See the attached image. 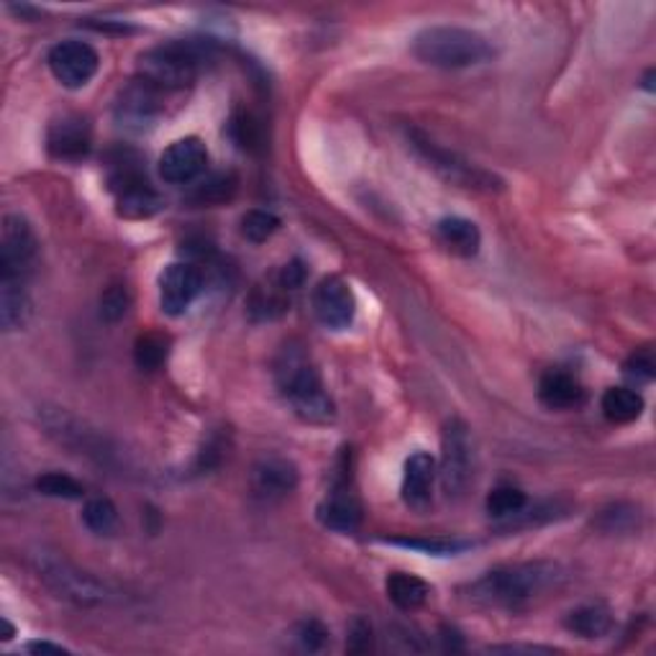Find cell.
I'll return each instance as SVG.
<instances>
[{
  "instance_id": "22",
  "label": "cell",
  "mask_w": 656,
  "mask_h": 656,
  "mask_svg": "<svg viewBox=\"0 0 656 656\" xmlns=\"http://www.w3.org/2000/svg\"><path fill=\"white\" fill-rule=\"evenodd\" d=\"M564 626L580 638H603L611 634L613 615L603 603H587L566 613Z\"/></svg>"
},
{
  "instance_id": "11",
  "label": "cell",
  "mask_w": 656,
  "mask_h": 656,
  "mask_svg": "<svg viewBox=\"0 0 656 656\" xmlns=\"http://www.w3.org/2000/svg\"><path fill=\"white\" fill-rule=\"evenodd\" d=\"M46 64H50L56 83L62 87H70V91H80V87H85L95 75H98L101 56L87 42L64 39V42L52 46L50 56H46Z\"/></svg>"
},
{
  "instance_id": "4",
  "label": "cell",
  "mask_w": 656,
  "mask_h": 656,
  "mask_svg": "<svg viewBox=\"0 0 656 656\" xmlns=\"http://www.w3.org/2000/svg\"><path fill=\"white\" fill-rule=\"evenodd\" d=\"M210 60V42L173 39L139 56V77L157 91H180L198 80L202 64Z\"/></svg>"
},
{
  "instance_id": "21",
  "label": "cell",
  "mask_w": 656,
  "mask_h": 656,
  "mask_svg": "<svg viewBox=\"0 0 656 656\" xmlns=\"http://www.w3.org/2000/svg\"><path fill=\"white\" fill-rule=\"evenodd\" d=\"M436 239H439L441 247H447L451 254L465 259L480 254L482 247V233L477 229V223L461 216L441 218V221L436 223Z\"/></svg>"
},
{
  "instance_id": "18",
  "label": "cell",
  "mask_w": 656,
  "mask_h": 656,
  "mask_svg": "<svg viewBox=\"0 0 656 656\" xmlns=\"http://www.w3.org/2000/svg\"><path fill=\"white\" fill-rule=\"evenodd\" d=\"M162 113V91L144 83V80H134L132 85L121 93L116 103V121L128 132H144L149 128Z\"/></svg>"
},
{
  "instance_id": "2",
  "label": "cell",
  "mask_w": 656,
  "mask_h": 656,
  "mask_svg": "<svg viewBox=\"0 0 656 656\" xmlns=\"http://www.w3.org/2000/svg\"><path fill=\"white\" fill-rule=\"evenodd\" d=\"M274 385L298 416L308 424H329L336 416V405L323 385L321 372L303 344L288 342L274 360Z\"/></svg>"
},
{
  "instance_id": "12",
  "label": "cell",
  "mask_w": 656,
  "mask_h": 656,
  "mask_svg": "<svg viewBox=\"0 0 656 656\" xmlns=\"http://www.w3.org/2000/svg\"><path fill=\"white\" fill-rule=\"evenodd\" d=\"M311 303L321 326H326L331 331H344L354 323V315H356L354 293L350 282L336 278V274H329V278H323L319 285L313 288Z\"/></svg>"
},
{
  "instance_id": "35",
  "label": "cell",
  "mask_w": 656,
  "mask_h": 656,
  "mask_svg": "<svg viewBox=\"0 0 656 656\" xmlns=\"http://www.w3.org/2000/svg\"><path fill=\"white\" fill-rule=\"evenodd\" d=\"M231 136L237 139L241 149H249V152H254L259 147V142H262V136H259V124L254 121L252 113H247V111L233 113Z\"/></svg>"
},
{
  "instance_id": "6",
  "label": "cell",
  "mask_w": 656,
  "mask_h": 656,
  "mask_svg": "<svg viewBox=\"0 0 656 656\" xmlns=\"http://www.w3.org/2000/svg\"><path fill=\"white\" fill-rule=\"evenodd\" d=\"M408 142L413 152H416L418 157L449 185H457V188H465V190H477V192L503 190V180H500L498 175H492L490 169L465 159L457 152L441 147V144H436L431 136L418 132V128L408 132Z\"/></svg>"
},
{
  "instance_id": "16",
  "label": "cell",
  "mask_w": 656,
  "mask_h": 656,
  "mask_svg": "<svg viewBox=\"0 0 656 656\" xmlns=\"http://www.w3.org/2000/svg\"><path fill=\"white\" fill-rule=\"evenodd\" d=\"M93 147V128L80 113H62L46 132V149L54 159L80 162Z\"/></svg>"
},
{
  "instance_id": "29",
  "label": "cell",
  "mask_w": 656,
  "mask_h": 656,
  "mask_svg": "<svg viewBox=\"0 0 656 656\" xmlns=\"http://www.w3.org/2000/svg\"><path fill=\"white\" fill-rule=\"evenodd\" d=\"M83 523L95 537H111L118 525V510L108 498H93L83 510Z\"/></svg>"
},
{
  "instance_id": "33",
  "label": "cell",
  "mask_w": 656,
  "mask_h": 656,
  "mask_svg": "<svg viewBox=\"0 0 656 656\" xmlns=\"http://www.w3.org/2000/svg\"><path fill=\"white\" fill-rule=\"evenodd\" d=\"M387 544L403 546V549H416L420 554L431 556H457L469 549L465 541H447V539H387Z\"/></svg>"
},
{
  "instance_id": "36",
  "label": "cell",
  "mask_w": 656,
  "mask_h": 656,
  "mask_svg": "<svg viewBox=\"0 0 656 656\" xmlns=\"http://www.w3.org/2000/svg\"><path fill=\"white\" fill-rule=\"evenodd\" d=\"M128 305H132V295L124 285H111L101 295V315L108 323H116L128 313Z\"/></svg>"
},
{
  "instance_id": "3",
  "label": "cell",
  "mask_w": 656,
  "mask_h": 656,
  "mask_svg": "<svg viewBox=\"0 0 656 656\" xmlns=\"http://www.w3.org/2000/svg\"><path fill=\"white\" fill-rule=\"evenodd\" d=\"M410 52L428 67L467 70L492 62L496 46L480 31L461 27H428L413 37Z\"/></svg>"
},
{
  "instance_id": "39",
  "label": "cell",
  "mask_w": 656,
  "mask_h": 656,
  "mask_svg": "<svg viewBox=\"0 0 656 656\" xmlns=\"http://www.w3.org/2000/svg\"><path fill=\"white\" fill-rule=\"evenodd\" d=\"M278 280H280V285L288 290H295V288H301L303 285V280H305V267L301 264V262H290V264H285L282 267V270L278 272Z\"/></svg>"
},
{
  "instance_id": "13",
  "label": "cell",
  "mask_w": 656,
  "mask_h": 656,
  "mask_svg": "<svg viewBox=\"0 0 656 656\" xmlns=\"http://www.w3.org/2000/svg\"><path fill=\"white\" fill-rule=\"evenodd\" d=\"M202 290V272L190 262H173L159 274V305L167 315H183Z\"/></svg>"
},
{
  "instance_id": "20",
  "label": "cell",
  "mask_w": 656,
  "mask_h": 656,
  "mask_svg": "<svg viewBox=\"0 0 656 656\" xmlns=\"http://www.w3.org/2000/svg\"><path fill=\"white\" fill-rule=\"evenodd\" d=\"M585 387L570 372L549 369L539 379V400L549 410H574L585 403Z\"/></svg>"
},
{
  "instance_id": "7",
  "label": "cell",
  "mask_w": 656,
  "mask_h": 656,
  "mask_svg": "<svg viewBox=\"0 0 656 656\" xmlns=\"http://www.w3.org/2000/svg\"><path fill=\"white\" fill-rule=\"evenodd\" d=\"M111 192L116 196L118 214L126 218H149L162 208L159 192L152 188L142 162L132 152H121L118 159L111 162L108 175Z\"/></svg>"
},
{
  "instance_id": "5",
  "label": "cell",
  "mask_w": 656,
  "mask_h": 656,
  "mask_svg": "<svg viewBox=\"0 0 656 656\" xmlns=\"http://www.w3.org/2000/svg\"><path fill=\"white\" fill-rule=\"evenodd\" d=\"M31 566H34L37 577L64 603L77 607H103L116 601V593L103 580L80 570L67 556L39 549V552L31 554Z\"/></svg>"
},
{
  "instance_id": "14",
  "label": "cell",
  "mask_w": 656,
  "mask_h": 656,
  "mask_svg": "<svg viewBox=\"0 0 656 656\" xmlns=\"http://www.w3.org/2000/svg\"><path fill=\"white\" fill-rule=\"evenodd\" d=\"M249 485H252V496L257 500H262V503H280V500H285L298 488V467L285 457L267 455L254 461Z\"/></svg>"
},
{
  "instance_id": "25",
  "label": "cell",
  "mask_w": 656,
  "mask_h": 656,
  "mask_svg": "<svg viewBox=\"0 0 656 656\" xmlns=\"http://www.w3.org/2000/svg\"><path fill=\"white\" fill-rule=\"evenodd\" d=\"M31 315V298L21 282H0V323L3 331H19Z\"/></svg>"
},
{
  "instance_id": "24",
  "label": "cell",
  "mask_w": 656,
  "mask_h": 656,
  "mask_svg": "<svg viewBox=\"0 0 656 656\" xmlns=\"http://www.w3.org/2000/svg\"><path fill=\"white\" fill-rule=\"evenodd\" d=\"M601 410L611 424H634L644 413V398L636 387H607Z\"/></svg>"
},
{
  "instance_id": "32",
  "label": "cell",
  "mask_w": 656,
  "mask_h": 656,
  "mask_svg": "<svg viewBox=\"0 0 656 656\" xmlns=\"http://www.w3.org/2000/svg\"><path fill=\"white\" fill-rule=\"evenodd\" d=\"M37 490L46 498H62V500H77L85 496L83 485H80L75 477L64 472H44L37 480Z\"/></svg>"
},
{
  "instance_id": "23",
  "label": "cell",
  "mask_w": 656,
  "mask_h": 656,
  "mask_svg": "<svg viewBox=\"0 0 656 656\" xmlns=\"http://www.w3.org/2000/svg\"><path fill=\"white\" fill-rule=\"evenodd\" d=\"M385 590H387V597H391V603L405 613L418 611V607L428 601V595H431L428 582L408 572L387 574Z\"/></svg>"
},
{
  "instance_id": "37",
  "label": "cell",
  "mask_w": 656,
  "mask_h": 656,
  "mask_svg": "<svg viewBox=\"0 0 656 656\" xmlns=\"http://www.w3.org/2000/svg\"><path fill=\"white\" fill-rule=\"evenodd\" d=\"M295 636H298V644H301L305 652H321L329 642V628L323 626L321 621L311 618V621H303L301 626H298Z\"/></svg>"
},
{
  "instance_id": "31",
  "label": "cell",
  "mask_w": 656,
  "mask_h": 656,
  "mask_svg": "<svg viewBox=\"0 0 656 656\" xmlns=\"http://www.w3.org/2000/svg\"><path fill=\"white\" fill-rule=\"evenodd\" d=\"M233 192H237V177L231 173H221L198 185V190L192 192V200L198 206H221V202L233 198Z\"/></svg>"
},
{
  "instance_id": "40",
  "label": "cell",
  "mask_w": 656,
  "mask_h": 656,
  "mask_svg": "<svg viewBox=\"0 0 656 656\" xmlns=\"http://www.w3.org/2000/svg\"><path fill=\"white\" fill-rule=\"evenodd\" d=\"M27 649L31 654H67V649L60 644H50V642H31Z\"/></svg>"
},
{
  "instance_id": "26",
  "label": "cell",
  "mask_w": 656,
  "mask_h": 656,
  "mask_svg": "<svg viewBox=\"0 0 656 656\" xmlns=\"http://www.w3.org/2000/svg\"><path fill=\"white\" fill-rule=\"evenodd\" d=\"M529 506V498H525V492L521 488H516V485H498V488L490 490L488 500H485V508H488V516L496 518L500 523H513L518 513Z\"/></svg>"
},
{
  "instance_id": "30",
  "label": "cell",
  "mask_w": 656,
  "mask_h": 656,
  "mask_svg": "<svg viewBox=\"0 0 656 656\" xmlns=\"http://www.w3.org/2000/svg\"><path fill=\"white\" fill-rule=\"evenodd\" d=\"M280 229V218L270 210H249L241 216V237L252 244H264L270 241Z\"/></svg>"
},
{
  "instance_id": "8",
  "label": "cell",
  "mask_w": 656,
  "mask_h": 656,
  "mask_svg": "<svg viewBox=\"0 0 656 656\" xmlns=\"http://www.w3.org/2000/svg\"><path fill=\"white\" fill-rule=\"evenodd\" d=\"M39 241L21 214H8L0 226V282L27 285L37 264Z\"/></svg>"
},
{
  "instance_id": "27",
  "label": "cell",
  "mask_w": 656,
  "mask_h": 656,
  "mask_svg": "<svg viewBox=\"0 0 656 656\" xmlns=\"http://www.w3.org/2000/svg\"><path fill=\"white\" fill-rule=\"evenodd\" d=\"M288 290L280 285V280L274 278L270 285H257L252 293V301H249V311L254 313V319L272 321L288 311Z\"/></svg>"
},
{
  "instance_id": "34",
  "label": "cell",
  "mask_w": 656,
  "mask_h": 656,
  "mask_svg": "<svg viewBox=\"0 0 656 656\" xmlns=\"http://www.w3.org/2000/svg\"><path fill=\"white\" fill-rule=\"evenodd\" d=\"M654 372H656V362H654V352L649 350V346H644V350H636L634 354L628 356V362L623 364V375H626L634 385L652 383Z\"/></svg>"
},
{
  "instance_id": "15",
  "label": "cell",
  "mask_w": 656,
  "mask_h": 656,
  "mask_svg": "<svg viewBox=\"0 0 656 656\" xmlns=\"http://www.w3.org/2000/svg\"><path fill=\"white\" fill-rule=\"evenodd\" d=\"M208 149L198 136H185L169 144L159 157V177L169 185H188L206 173Z\"/></svg>"
},
{
  "instance_id": "38",
  "label": "cell",
  "mask_w": 656,
  "mask_h": 656,
  "mask_svg": "<svg viewBox=\"0 0 656 656\" xmlns=\"http://www.w3.org/2000/svg\"><path fill=\"white\" fill-rule=\"evenodd\" d=\"M375 646V631H372L369 621L354 618L350 626V636H346V652L352 654H367Z\"/></svg>"
},
{
  "instance_id": "19",
  "label": "cell",
  "mask_w": 656,
  "mask_h": 656,
  "mask_svg": "<svg viewBox=\"0 0 656 656\" xmlns=\"http://www.w3.org/2000/svg\"><path fill=\"white\" fill-rule=\"evenodd\" d=\"M436 480V459L428 451H416L405 459L403 467V500L413 510H426L431 503Z\"/></svg>"
},
{
  "instance_id": "17",
  "label": "cell",
  "mask_w": 656,
  "mask_h": 656,
  "mask_svg": "<svg viewBox=\"0 0 656 656\" xmlns=\"http://www.w3.org/2000/svg\"><path fill=\"white\" fill-rule=\"evenodd\" d=\"M352 469L344 467L342 475L336 477L334 488L326 496V500L319 506V521L331 531L352 533L362 523V506L352 492Z\"/></svg>"
},
{
  "instance_id": "10",
  "label": "cell",
  "mask_w": 656,
  "mask_h": 656,
  "mask_svg": "<svg viewBox=\"0 0 656 656\" xmlns=\"http://www.w3.org/2000/svg\"><path fill=\"white\" fill-rule=\"evenodd\" d=\"M39 418H42L46 434H50L56 444H62L64 449L91 457L98 461V465H113V459L118 457V451L113 449V444L105 439L101 431L87 428L83 420L70 416L67 410L44 408L39 413Z\"/></svg>"
},
{
  "instance_id": "28",
  "label": "cell",
  "mask_w": 656,
  "mask_h": 656,
  "mask_svg": "<svg viewBox=\"0 0 656 656\" xmlns=\"http://www.w3.org/2000/svg\"><path fill=\"white\" fill-rule=\"evenodd\" d=\"M169 356V339L165 334H157V331H149L136 339L134 346V362L136 367L144 372H157L162 364L167 362Z\"/></svg>"
},
{
  "instance_id": "9",
  "label": "cell",
  "mask_w": 656,
  "mask_h": 656,
  "mask_svg": "<svg viewBox=\"0 0 656 656\" xmlns=\"http://www.w3.org/2000/svg\"><path fill=\"white\" fill-rule=\"evenodd\" d=\"M441 488L449 498H461L475 480V444L465 420H449L441 436Z\"/></svg>"
},
{
  "instance_id": "1",
  "label": "cell",
  "mask_w": 656,
  "mask_h": 656,
  "mask_svg": "<svg viewBox=\"0 0 656 656\" xmlns=\"http://www.w3.org/2000/svg\"><path fill=\"white\" fill-rule=\"evenodd\" d=\"M564 582V570L556 562H516L485 572L469 582L467 597L477 605L521 611L546 597Z\"/></svg>"
}]
</instances>
